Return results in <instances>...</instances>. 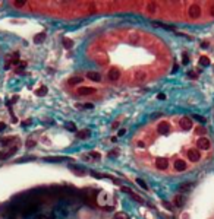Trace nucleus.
<instances>
[{"label":"nucleus","instance_id":"nucleus-1","mask_svg":"<svg viewBox=\"0 0 214 219\" xmlns=\"http://www.w3.org/2000/svg\"><path fill=\"white\" fill-rule=\"evenodd\" d=\"M188 16L191 19H198L201 16V6L198 3H192L189 6V9H188Z\"/></svg>","mask_w":214,"mask_h":219},{"label":"nucleus","instance_id":"nucleus-2","mask_svg":"<svg viewBox=\"0 0 214 219\" xmlns=\"http://www.w3.org/2000/svg\"><path fill=\"white\" fill-rule=\"evenodd\" d=\"M197 146H198L201 151H207V149H210L211 143H210V140H208L207 137H200V139L197 140Z\"/></svg>","mask_w":214,"mask_h":219},{"label":"nucleus","instance_id":"nucleus-3","mask_svg":"<svg viewBox=\"0 0 214 219\" xmlns=\"http://www.w3.org/2000/svg\"><path fill=\"white\" fill-rule=\"evenodd\" d=\"M107 76H109V79H110V80L116 82V80H119V77H120V70H119L117 67H113V69H110V70H109Z\"/></svg>","mask_w":214,"mask_h":219},{"label":"nucleus","instance_id":"nucleus-4","mask_svg":"<svg viewBox=\"0 0 214 219\" xmlns=\"http://www.w3.org/2000/svg\"><path fill=\"white\" fill-rule=\"evenodd\" d=\"M157 131L160 133V134H167V133L170 131V124L167 123V121H161V123L158 124Z\"/></svg>","mask_w":214,"mask_h":219},{"label":"nucleus","instance_id":"nucleus-5","mask_svg":"<svg viewBox=\"0 0 214 219\" xmlns=\"http://www.w3.org/2000/svg\"><path fill=\"white\" fill-rule=\"evenodd\" d=\"M188 158H189L191 162H197V161H200V158H201L200 151H197V149H189V151H188Z\"/></svg>","mask_w":214,"mask_h":219},{"label":"nucleus","instance_id":"nucleus-6","mask_svg":"<svg viewBox=\"0 0 214 219\" xmlns=\"http://www.w3.org/2000/svg\"><path fill=\"white\" fill-rule=\"evenodd\" d=\"M179 124H180V127H182L183 130H189V129L192 127V120L189 118V117H182Z\"/></svg>","mask_w":214,"mask_h":219},{"label":"nucleus","instance_id":"nucleus-7","mask_svg":"<svg viewBox=\"0 0 214 219\" xmlns=\"http://www.w3.org/2000/svg\"><path fill=\"white\" fill-rule=\"evenodd\" d=\"M128 41H129V44H132V45H136V44L141 41V35L138 32H131L128 35Z\"/></svg>","mask_w":214,"mask_h":219},{"label":"nucleus","instance_id":"nucleus-8","mask_svg":"<svg viewBox=\"0 0 214 219\" xmlns=\"http://www.w3.org/2000/svg\"><path fill=\"white\" fill-rule=\"evenodd\" d=\"M156 166H157L158 170H166L169 166V162H167L166 158H157L156 159Z\"/></svg>","mask_w":214,"mask_h":219},{"label":"nucleus","instance_id":"nucleus-9","mask_svg":"<svg viewBox=\"0 0 214 219\" xmlns=\"http://www.w3.org/2000/svg\"><path fill=\"white\" fill-rule=\"evenodd\" d=\"M87 77L91 79V80H94V82H100V80H101V75H100L98 72H88V73H87Z\"/></svg>","mask_w":214,"mask_h":219},{"label":"nucleus","instance_id":"nucleus-10","mask_svg":"<svg viewBox=\"0 0 214 219\" xmlns=\"http://www.w3.org/2000/svg\"><path fill=\"white\" fill-rule=\"evenodd\" d=\"M157 9H158V4L156 2H148V3H147V12H148V13H156Z\"/></svg>","mask_w":214,"mask_h":219},{"label":"nucleus","instance_id":"nucleus-11","mask_svg":"<svg viewBox=\"0 0 214 219\" xmlns=\"http://www.w3.org/2000/svg\"><path fill=\"white\" fill-rule=\"evenodd\" d=\"M92 92H95V89H94V88H90V86H84V88H79L78 89L79 95H90Z\"/></svg>","mask_w":214,"mask_h":219},{"label":"nucleus","instance_id":"nucleus-12","mask_svg":"<svg viewBox=\"0 0 214 219\" xmlns=\"http://www.w3.org/2000/svg\"><path fill=\"white\" fill-rule=\"evenodd\" d=\"M183 203H185V197L182 196V194L175 196V199H173V205H175V206L180 208V206H183Z\"/></svg>","mask_w":214,"mask_h":219},{"label":"nucleus","instance_id":"nucleus-13","mask_svg":"<svg viewBox=\"0 0 214 219\" xmlns=\"http://www.w3.org/2000/svg\"><path fill=\"white\" fill-rule=\"evenodd\" d=\"M175 168H176L178 171H185V170H186V162L182 161V159H178V161L175 162Z\"/></svg>","mask_w":214,"mask_h":219},{"label":"nucleus","instance_id":"nucleus-14","mask_svg":"<svg viewBox=\"0 0 214 219\" xmlns=\"http://www.w3.org/2000/svg\"><path fill=\"white\" fill-rule=\"evenodd\" d=\"M35 210H37V206H35V205H29V206L23 208L22 213H23V215H31V213H34Z\"/></svg>","mask_w":214,"mask_h":219},{"label":"nucleus","instance_id":"nucleus-15","mask_svg":"<svg viewBox=\"0 0 214 219\" xmlns=\"http://www.w3.org/2000/svg\"><path fill=\"white\" fill-rule=\"evenodd\" d=\"M135 79H136V80H139V82H144V80L147 79L145 72H141V70L135 72Z\"/></svg>","mask_w":214,"mask_h":219},{"label":"nucleus","instance_id":"nucleus-16","mask_svg":"<svg viewBox=\"0 0 214 219\" xmlns=\"http://www.w3.org/2000/svg\"><path fill=\"white\" fill-rule=\"evenodd\" d=\"M82 80H84L82 77H79V76H73V77H70V79L68 80V83H69V85H72V86H73V85H78V83H81Z\"/></svg>","mask_w":214,"mask_h":219},{"label":"nucleus","instance_id":"nucleus-17","mask_svg":"<svg viewBox=\"0 0 214 219\" xmlns=\"http://www.w3.org/2000/svg\"><path fill=\"white\" fill-rule=\"evenodd\" d=\"M45 40V32H40V34H37V35H35L34 37V43H43V41H44Z\"/></svg>","mask_w":214,"mask_h":219},{"label":"nucleus","instance_id":"nucleus-18","mask_svg":"<svg viewBox=\"0 0 214 219\" xmlns=\"http://www.w3.org/2000/svg\"><path fill=\"white\" fill-rule=\"evenodd\" d=\"M200 64L201 66H210V58L207 56H201L200 57Z\"/></svg>","mask_w":214,"mask_h":219},{"label":"nucleus","instance_id":"nucleus-19","mask_svg":"<svg viewBox=\"0 0 214 219\" xmlns=\"http://www.w3.org/2000/svg\"><path fill=\"white\" fill-rule=\"evenodd\" d=\"M62 43H63V45H65V48H72V47H73V41H72V40H69V38H63V41H62Z\"/></svg>","mask_w":214,"mask_h":219},{"label":"nucleus","instance_id":"nucleus-20","mask_svg":"<svg viewBox=\"0 0 214 219\" xmlns=\"http://www.w3.org/2000/svg\"><path fill=\"white\" fill-rule=\"evenodd\" d=\"M114 219H131V218H129L128 213H125V212H119V213L114 215Z\"/></svg>","mask_w":214,"mask_h":219},{"label":"nucleus","instance_id":"nucleus-21","mask_svg":"<svg viewBox=\"0 0 214 219\" xmlns=\"http://www.w3.org/2000/svg\"><path fill=\"white\" fill-rule=\"evenodd\" d=\"M45 92H47V88H45V86L38 88V89L35 91V94H37L38 97H44V95H45Z\"/></svg>","mask_w":214,"mask_h":219},{"label":"nucleus","instance_id":"nucleus-22","mask_svg":"<svg viewBox=\"0 0 214 219\" xmlns=\"http://www.w3.org/2000/svg\"><path fill=\"white\" fill-rule=\"evenodd\" d=\"M88 136H90V130H82L78 133L79 139H85V137H88Z\"/></svg>","mask_w":214,"mask_h":219},{"label":"nucleus","instance_id":"nucleus-23","mask_svg":"<svg viewBox=\"0 0 214 219\" xmlns=\"http://www.w3.org/2000/svg\"><path fill=\"white\" fill-rule=\"evenodd\" d=\"M191 188H192V184L185 183V184H182V186H180V191H189Z\"/></svg>","mask_w":214,"mask_h":219},{"label":"nucleus","instance_id":"nucleus-24","mask_svg":"<svg viewBox=\"0 0 214 219\" xmlns=\"http://www.w3.org/2000/svg\"><path fill=\"white\" fill-rule=\"evenodd\" d=\"M136 183L139 184V187H142L144 190H148V186L145 184V181H144V180H141V178H136Z\"/></svg>","mask_w":214,"mask_h":219},{"label":"nucleus","instance_id":"nucleus-25","mask_svg":"<svg viewBox=\"0 0 214 219\" xmlns=\"http://www.w3.org/2000/svg\"><path fill=\"white\" fill-rule=\"evenodd\" d=\"M26 2H13V6L15 8H25Z\"/></svg>","mask_w":214,"mask_h":219},{"label":"nucleus","instance_id":"nucleus-26","mask_svg":"<svg viewBox=\"0 0 214 219\" xmlns=\"http://www.w3.org/2000/svg\"><path fill=\"white\" fill-rule=\"evenodd\" d=\"M66 129L70 131H76V126H75L73 123H68V124H66Z\"/></svg>","mask_w":214,"mask_h":219},{"label":"nucleus","instance_id":"nucleus-27","mask_svg":"<svg viewBox=\"0 0 214 219\" xmlns=\"http://www.w3.org/2000/svg\"><path fill=\"white\" fill-rule=\"evenodd\" d=\"M18 62H19V54L15 53V54L12 56V63H18Z\"/></svg>","mask_w":214,"mask_h":219},{"label":"nucleus","instance_id":"nucleus-28","mask_svg":"<svg viewBox=\"0 0 214 219\" xmlns=\"http://www.w3.org/2000/svg\"><path fill=\"white\" fill-rule=\"evenodd\" d=\"M13 142V137H8V139H5V140H2V145H9V143Z\"/></svg>","mask_w":214,"mask_h":219},{"label":"nucleus","instance_id":"nucleus-29","mask_svg":"<svg viewBox=\"0 0 214 219\" xmlns=\"http://www.w3.org/2000/svg\"><path fill=\"white\" fill-rule=\"evenodd\" d=\"M34 219H48L47 215H43V213H40V215H35Z\"/></svg>","mask_w":214,"mask_h":219},{"label":"nucleus","instance_id":"nucleus-30","mask_svg":"<svg viewBox=\"0 0 214 219\" xmlns=\"http://www.w3.org/2000/svg\"><path fill=\"white\" fill-rule=\"evenodd\" d=\"M188 62H189L188 54H186V53H183V60H182V63H183V64H188Z\"/></svg>","mask_w":214,"mask_h":219},{"label":"nucleus","instance_id":"nucleus-31","mask_svg":"<svg viewBox=\"0 0 214 219\" xmlns=\"http://www.w3.org/2000/svg\"><path fill=\"white\" fill-rule=\"evenodd\" d=\"M34 145H35V140H33V139H29V140L26 142V146H28V148H33Z\"/></svg>","mask_w":214,"mask_h":219},{"label":"nucleus","instance_id":"nucleus-32","mask_svg":"<svg viewBox=\"0 0 214 219\" xmlns=\"http://www.w3.org/2000/svg\"><path fill=\"white\" fill-rule=\"evenodd\" d=\"M210 15H211V16L214 18V3L211 4V6H210Z\"/></svg>","mask_w":214,"mask_h":219},{"label":"nucleus","instance_id":"nucleus-33","mask_svg":"<svg viewBox=\"0 0 214 219\" xmlns=\"http://www.w3.org/2000/svg\"><path fill=\"white\" fill-rule=\"evenodd\" d=\"M195 118H197V120H200L201 123H204V121H205V118H204V117H200V116H195Z\"/></svg>","mask_w":214,"mask_h":219},{"label":"nucleus","instance_id":"nucleus-34","mask_svg":"<svg viewBox=\"0 0 214 219\" xmlns=\"http://www.w3.org/2000/svg\"><path fill=\"white\" fill-rule=\"evenodd\" d=\"M138 146H139V148H145V143L142 142V140H139V142H138Z\"/></svg>","mask_w":214,"mask_h":219},{"label":"nucleus","instance_id":"nucleus-35","mask_svg":"<svg viewBox=\"0 0 214 219\" xmlns=\"http://www.w3.org/2000/svg\"><path fill=\"white\" fill-rule=\"evenodd\" d=\"M5 127H6V124H5V123H0V131L5 130Z\"/></svg>","mask_w":214,"mask_h":219},{"label":"nucleus","instance_id":"nucleus-36","mask_svg":"<svg viewBox=\"0 0 214 219\" xmlns=\"http://www.w3.org/2000/svg\"><path fill=\"white\" fill-rule=\"evenodd\" d=\"M158 99H166V95H164V94H160V95H158Z\"/></svg>","mask_w":214,"mask_h":219},{"label":"nucleus","instance_id":"nucleus-37","mask_svg":"<svg viewBox=\"0 0 214 219\" xmlns=\"http://www.w3.org/2000/svg\"><path fill=\"white\" fill-rule=\"evenodd\" d=\"M125 133H126V131H125V129H122V130H119V136H123Z\"/></svg>","mask_w":214,"mask_h":219},{"label":"nucleus","instance_id":"nucleus-38","mask_svg":"<svg viewBox=\"0 0 214 219\" xmlns=\"http://www.w3.org/2000/svg\"><path fill=\"white\" fill-rule=\"evenodd\" d=\"M19 67H26V63H25V62H21V63H19Z\"/></svg>","mask_w":214,"mask_h":219},{"label":"nucleus","instance_id":"nucleus-39","mask_svg":"<svg viewBox=\"0 0 214 219\" xmlns=\"http://www.w3.org/2000/svg\"><path fill=\"white\" fill-rule=\"evenodd\" d=\"M204 131H205L204 129H198V130H197V133H204Z\"/></svg>","mask_w":214,"mask_h":219},{"label":"nucleus","instance_id":"nucleus-40","mask_svg":"<svg viewBox=\"0 0 214 219\" xmlns=\"http://www.w3.org/2000/svg\"><path fill=\"white\" fill-rule=\"evenodd\" d=\"M0 158H2V153H0Z\"/></svg>","mask_w":214,"mask_h":219}]
</instances>
